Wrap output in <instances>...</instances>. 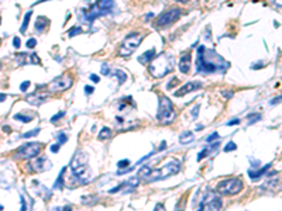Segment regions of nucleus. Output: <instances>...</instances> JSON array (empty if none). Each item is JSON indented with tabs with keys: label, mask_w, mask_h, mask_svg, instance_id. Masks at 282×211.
Instances as JSON below:
<instances>
[{
	"label": "nucleus",
	"mask_w": 282,
	"mask_h": 211,
	"mask_svg": "<svg viewBox=\"0 0 282 211\" xmlns=\"http://www.w3.org/2000/svg\"><path fill=\"white\" fill-rule=\"evenodd\" d=\"M30 85H31V82H30V80H26V82H23L21 85H20V90H21V92H26L28 87H30Z\"/></svg>",
	"instance_id": "nucleus-41"
},
{
	"label": "nucleus",
	"mask_w": 282,
	"mask_h": 211,
	"mask_svg": "<svg viewBox=\"0 0 282 211\" xmlns=\"http://www.w3.org/2000/svg\"><path fill=\"white\" fill-rule=\"evenodd\" d=\"M80 201L83 203L85 206H93V204H96L97 201H99V197L97 196H93V194H90V196H82V198H80Z\"/></svg>",
	"instance_id": "nucleus-23"
},
{
	"label": "nucleus",
	"mask_w": 282,
	"mask_h": 211,
	"mask_svg": "<svg viewBox=\"0 0 282 211\" xmlns=\"http://www.w3.org/2000/svg\"><path fill=\"white\" fill-rule=\"evenodd\" d=\"M190 65H192V55H190V51L182 54L179 59V70L182 73H189L190 70Z\"/></svg>",
	"instance_id": "nucleus-16"
},
{
	"label": "nucleus",
	"mask_w": 282,
	"mask_h": 211,
	"mask_svg": "<svg viewBox=\"0 0 282 211\" xmlns=\"http://www.w3.org/2000/svg\"><path fill=\"white\" fill-rule=\"evenodd\" d=\"M222 94H223V97H224V99H230V97H233V94H234V93L230 92V90H226V92H222Z\"/></svg>",
	"instance_id": "nucleus-48"
},
{
	"label": "nucleus",
	"mask_w": 282,
	"mask_h": 211,
	"mask_svg": "<svg viewBox=\"0 0 282 211\" xmlns=\"http://www.w3.org/2000/svg\"><path fill=\"white\" fill-rule=\"evenodd\" d=\"M185 201H186V198H185V197H182V198H180L179 201H178V204H176V210H175V211H183V207H182V204H183Z\"/></svg>",
	"instance_id": "nucleus-42"
},
{
	"label": "nucleus",
	"mask_w": 282,
	"mask_h": 211,
	"mask_svg": "<svg viewBox=\"0 0 282 211\" xmlns=\"http://www.w3.org/2000/svg\"><path fill=\"white\" fill-rule=\"evenodd\" d=\"M0 24H2V17H0Z\"/></svg>",
	"instance_id": "nucleus-63"
},
{
	"label": "nucleus",
	"mask_w": 282,
	"mask_h": 211,
	"mask_svg": "<svg viewBox=\"0 0 282 211\" xmlns=\"http://www.w3.org/2000/svg\"><path fill=\"white\" fill-rule=\"evenodd\" d=\"M237 124H240V120H238V118L230 120V121H227V123H226V125H237Z\"/></svg>",
	"instance_id": "nucleus-49"
},
{
	"label": "nucleus",
	"mask_w": 282,
	"mask_h": 211,
	"mask_svg": "<svg viewBox=\"0 0 282 211\" xmlns=\"http://www.w3.org/2000/svg\"><path fill=\"white\" fill-rule=\"evenodd\" d=\"M180 170V162L178 159H172V161H168L165 165L159 168V169H153L151 173L145 177V183H151V182H157V180H164L168 179L174 174L179 173Z\"/></svg>",
	"instance_id": "nucleus-5"
},
{
	"label": "nucleus",
	"mask_w": 282,
	"mask_h": 211,
	"mask_svg": "<svg viewBox=\"0 0 282 211\" xmlns=\"http://www.w3.org/2000/svg\"><path fill=\"white\" fill-rule=\"evenodd\" d=\"M222 206H223V203L220 200V197H217L216 194H213L212 197L205 203L202 211H220L222 210Z\"/></svg>",
	"instance_id": "nucleus-14"
},
{
	"label": "nucleus",
	"mask_w": 282,
	"mask_h": 211,
	"mask_svg": "<svg viewBox=\"0 0 282 211\" xmlns=\"http://www.w3.org/2000/svg\"><path fill=\"white\" fill-rule=\"evenodd\" d=\"M90 80H92V82H95V83H99V82H100V78H99L97 75H90Z\"/></svg>",
	"instance_id": "nucleus-52"
},
{
	"label": "nucleus",
	"mask_w": 282,
	"mask_h": 211,
	"mask_svg": "<svg viewBox=\"0 0 282 211\" xmlns=\"http://www.w3.org/2000/svg\"><path fill=\"white\" fill-rule=\"evenodd\" d=\"M59 144H54V145H51V148H50V151L52 152V153H56L58 152V149H59Z\"/></svg>",
	"instance_id": "nucleus-47"
},
{
	"label": "nucleus",
	"mask_w": 282,
	"mask_h": 211,
	"mask_svg": "<svg viewBox=\"0 0 282 211\" xmlns=\"http://www.w3.org/2000/svg\"><path fill=\"white\" fill-rule=\"evenodd\" d=\"M31 16H32V11L30 10V11H27V13L24 14V20H23V24H21V28H20V31L23 32H26L27 31V25H28V23H30V20H31Z\"/></svg>",
	"instance_id": "nucleus-25"
},
{
	"label": "nucleus",
	"mask_w": 282,
	"mask_h": 211,
	"mask_svg": "<svg viewBox=\"0 0 282 211\" xmlns=\"http://www.w3.org/2000/svg\"><path fill=\"white\" fill-rule=\"evenodd\" d=\"M176 85H178V79H176V78H172L171 80H169V83L167 85V89H172V87L176 86Z\"/></svg>",
	"instance_id": "nucleus-45"
},
{
	"label": "nucleus",
	"mask_w": 282,
	"mask_h": 211,
	"mask_svg": "<svg viewBox=\"0 0 282 211\" xmlns=\"http://www.w3.org/2000/svg\"><path fill=\"white\" fill-rule=\"evenodd\" d=\"M62 211H72V207L66 206V207H65V208H62Z\"/></svg>",
	"instance_id": "nucleus-58"
},
{
	"label": "nucleus",
	"mask_w": 282,
	"mask_h": 211,
	"mask_svg": "<svg viewBox=\"0 0 282 211\" xmlns=\"http://www.w3.org/2000/svg\"><path fill=\"white\" fill-rule=\"evenodd\" d=\"M37 134H40V128H34L31 131H28V132H24L21 135V138H32V137H35Z\"/></svg>",
	"instance_id": "nucleus-32"
},
{
	"label": "nucleus",
	"mask_w": 282,
	"mask_h": 211,
	"mask_svg": "<svg viewBox=\"0 0 282 211\" xmlns=\"http://www.w3.org/2000/svg\"><path fill=\"white\" fill-rule=\"evenodd\" d=\"M20 203H21L20 211H27V203H26V198H24L23 196H20Z\"/></svg>",
	"instance_id": "nucleus-43"
},
{
	"label": "nucleus",
	"mask_w": 282,
	"mask_h": 211,
	"mask_svg": "<svg viewBox=\"0 0 282 211\" xmlns=\"http://www.w3.org/2000/svg\"><path fill=\"white\" fill-rule=\"evenodd\" d=\"M13 45H14V48H17V49H19L20 45H21V41H20V38H17V37L14 38V40H13Z\"/></svg>",
	"instance_id": "nucleus-50"
},
{
	"label": "nucleus",
	"mask_w": 282,
	"mask_h": 211,
	"mask_svg": "<svg viewBox=\"0 0 282 211\" xmlns=\"http://www.w3.org/2000/svg\"><path fill=\"white\" fill-rule=\"evenodd\" d=\"M14 120H19L21 123H30V121H32V117L31 115H26V114H21V113H17V114H14Z\"/></svg>",
	"instance_id": "nucleus-28"
},
{
	"label": "nucleus",
	"mask_w": 282,
	"mask_h": 211,
	"mask_svg": "<svg viewBox=\"0 0 282 211\" xmlns=\"http://www.w3.org/2000/svg\"><path fill=\"white\" fill-rule=\"evenodd\" d=\"M44 148V145L40 142H28L24 144L23 147H20L17 149V153H16V158L19 159H32L35 156L40 155L41 149Z\"/></svg>",
	"instance_id": "nucleus-10"
},
{
	"label": "nucleus",
	"mask_w": 282,
	"mask_h": 211,
	"mask_svg": "<svg viewBox=\"0 0 282 211\" xmlns=\"http://www.w3.org/2000/svg\"><path fill=\"white\" fill-rule=\"evenodd\" d=\"M214 139H220V137H219V132H216V131L210 134V135H209V137L206 138L205 141H206V142H209V144H212L213 141H214Z\"/></svg>",
	"instance_id": "nucleus-35"
},
{
	"label": "nucleus",
	"mask_w": 282,
	"mask_h": 211,
	"mask_svg": "<svg viewBox=\"0 0 282 211\" xmlns=\"http://www.w3.org/2000/svg\"><path fill=\"white\" fill-rule=\"evenodd\" d=\"M5 100H6V94L0 93V101H5Z\"/></svg>",
	"instance_id": "nucleus-57"
},
{
	"label": "nucleus",
	"mask_w": 282,
	"mask_h": 211,
	"mask_svg": "<svg viewBox=\"0 0 282 211\" xmlns=\"http://www.w3.org/2000/svg\"><path fill=\"white\" fill-rule=\"evenodd\" d=\"M114 76L117 78V80H119V85H121V83H124L126 80H127V75H126L123 70H120V69L114 70Z\"/></svg>",
	"instance_id": "nucleus-27"
},
{
	"label": "nucleus",
	"mask_w": 282,
	"mask_h": 211,
	"mask_svg": "<svg viewBox=\"0 0 282 211\" xmlns=\"http://www.w3.org/2000/svg\"><path fill=\"white\" fill-rule=\"evenodd\" d=\"M3 131H5V132H7V134L11 132V129H10L9 125H3Z\"/></svg>",
	"instance_id": "nucleus-55"
},
{
	"label": "nucleus",
	"mask_w": 282,
	"mask_h": 211,
	"mask_svg": "<svg viewBox=\"0 0 282 211\" xmlns=\"http://www.w3.org/2000/svg\"><path fill=\"white\" fill-rule=\"evenodd\" d=\"M16 61L19 65H26V64H34V65H40L41 64V59L38 58L37 54H17L16 55Z\"/></svg>",
	"instance_id": "nucleus-13"
},
{
	"label": "nucleus",
	"mask_w": 282,
	"mask_h": 211,
	"mask_svg": "<svg viewBox=\"0 0 282 211\" xmlns=\"http://www.w3.org/2000/svg\"><path fill=\"white\" fill-rule=\"evenodd\" d=\"M210 152H212V151H210V148H205V149H202V151L198 153V162H200L203 158L209 156V155H210Z\"/></svg>",
	"instance_id": "nucleus-30"
},
{
	"label": "nucleus",
	"mask_w": 282,
	"mask_h": 211,
	"mask_svg": "<svg viewBox=\"0 0 282 211\" xmlns=\"http://www.w3.org/2000/svg\"><path fill=\"white\" fill-rule=\"evenodd\" d=\"M65 172H66V168H62L59 172V174H58V177H56V180L54 182V186H52V189L54 190H62L64 189V176H65Z\"/></svg>",
	"instance_id": "nucleus-21"
},
{
	"label": "nucleus",
	"mask_w": 282,
	"mask_h": 211,
	"mask_svg": "<svg viewBox=\"0 0 282 211\" xmlns=\"http://www.w3.org/2000/svg\"><path fill=\"white\" fill-rule=\"evenodd\" d=\"M193 132L192 131H183V132L179 135V142L182 144V145H186V144H190L193 142Z\"/></svg>",
	"instance_id": "nucleus-22"
},
{
	"label": "nucleus",
	"mask_w": 282,
	"mask_h": 211,
	"mask_svg": "<svg viewBox=\"0 0 282 211\" xmlns=\"http://www.w3.org/2000/svg\"><path fill=\"white\" fill-rule=\"evenodd\" d=\"M176 118V111L174 108V104L169 97L161 96L159 97V106L157 111V120L164 125H168L174 123Z\"/></svg>",
	"instance_id": "nucleus-6"
},
{
	"label": "nucleus",
	"mask_w": 282,
	"mask_h": 211,
	"mask_svg": "<svg viewBox=\"0 0 282 211\" xmlns=\"http://www.w3.org/2000/svg\"><path fill=\"white\" fill-rule=\"evenodd\" d=\"M172 70H174V62H172V56L169 54L162 52L151 61L150 72L154 78H164L165 75L171 73Z\"/></svg>",
	"instance_id": "nucleus-4"
},
{
	"label": "nucleus",
	"mask_w": 282,
	"mask_h": 211,
	"mask_svg": "<svg viewBox=\"0 0 282 211\" xmlns=\"http://www.w3.org/2000/svg\"><path fill=\"white\" fill-rule=\"evenodd\" d=\"M279 101H281V96H278V97H275V99H272V100L269 101V104L274 106V104H277V103H279Z\"/></svg>",
	"instance_id": "nucleus-53"
},
{
	"label": "nucleus",
	"mask_w": 282,
	"mask_h": 211,
	"mask_svg": "<svg viewBox=\"0 0 282 211\" xmlns=\"http://www.w3.org/2000/svg\"><path fill=\"white\" fill-rule=\"evenodd\" d=\"M113 10H114L113 0H96L89 9H80V20L88 24H92L93 20L113 13Z\"/></svg>",
	"instance_id": "nucleus-2"
},
{
	"label": "nucleus",
	"mask_w": 282,
	"mask_h": 211,
	"mask_svg": "<svg viewBox=\"0 0 282 211\" xmlns=\"http://www.w3.org/2000/svg\"><path fill=\"white\" fill-rule=\"evenodd\" d=\"M102 75H105V76L110 75V69H109L107 64H102Z\"/></svg>",
	"instance_id": "nucleus-44"
},
{
	"label": "nucleus",
	"mask_w": 282,
	"mask_h": 211,
	"mask_svg": "<svg viewBox=\"0 0 282 211\" xmlns=\"http://www.w3.org/2000/svg\"><path fill=\"white\" fill-rule=\"evenodd\" d=\"M154 58H155V48H151V49L145 51L144 54H141V55L138 56V62L145 65V64H150Z\"/></svg>",
	"instance_id": "nucleus-18"
},
{
	"label": "nucleus",
	"mask_w": 282,
	"mask_h": 211,
	"mask_svg": "<svg viewBox=\"0 0 282 211\" xmlns=\"http://www.w3.org/2000/svg\"><path fill=\"white\" fill-rule=\"evenodd\" d=\"M56 139H58V144H65L66 141H68V137H66V134L64 132H58V135H56Z\"/></svg>",
	"instance_id": "nucleus-36"
},
{
	"label": "nucleus",
	"mask_w": 282,
	"mask_h": 211,
	"mask_svg": "<svg viewBox=\"0 0 282 211\" xmlns=\"http://www.w3.org/2000/svg\"><path fill=\"white\" fill-rule=\"evenodd\" d=\"M110 137H111V128H109V127H103L100 129L99 135H97V138L100 141H105V139H107V138H110Z\"/></svg>",
	"instance_id": "nucleus-24"
},
{
	"label": "nucleus",
	"mask_w": 282,
	"mask_h": 211,
	"mask_svg": "<svg viewBox=\"0 0 282 211\" xmlns=\"http://www.w3.org/2000/svg\"><path fill=\"white\" fill-rule=\"evenodd\" d=\"M82 32H83V30H82L80 27H72L69 31H68V37L72 38V37H75V35H79V34H82Z\"/></svg>",
	"instance_id": "nucleus-29"
},
{
	"label": "nucleus",
	"mask_w": 282,
	"mask_h": 211,
	"mask_svg": "<svg viewBox=\"0 0 282 211\" xmlns=\"http://www.w3.org/2000/svg\"><path fill=\"white\" fill-rule=\"evenodd\" d=\"M272 166V163H268V165H265V166H262V168H259L258 170H248V176H250V179L251 180H257L258 177H261V176H264V174L268 172V169Z\"/></svg>",
	"instance_id": "nucleus-19"
},
{
	"label": "nucleus",
	"mask_w": 282,
	"mask_h": 211,
	"mask_svg": "<svg viewBox=\"0 0 282 211\" xmlns=\"http://www.w3.org/2000/svg\"><path fill=\"white\" fill-rule=\"evenodd\" d=\"M262 66H264L262 62H261V64H257V65L253 64V65H251V69H259V68H262Z\"/></svg>",
	"instance_id": "nucleus-54"
},
{
	"label": "nucleus",
	"mask_w": 282,
	"mask_h": 211,
	"mask_svg": "<svg viewBox=\"0 0 282 211\" xmlns=\"http://www.w3.org/2000/svg\"><path fill=\"white\" fill-rule=\"evenodd\" d=\"M247 118L250 120L248 124L251 125V124H254V123H257V121L261 120V114H258V113H257V114H250V115H247Z\"/></svg>",
	"instance_id": "nucleus-33"
},
{
	"label": "nucleus",
	"mask_w": 282,
	"mask_h": 211,
	"mask_svg": "<svg viewBox=\"0 0 282 211\" xmlns=\"http://www.w3.org/2000/svg\"><path fill=\"white\" fill-rule=\"evenodd\" d=\"M26 45H27L28 49H32V48H35V45H37V40H35V38H30Z\"/></svg>",
	"instance_id": "nucleus-38"
},
{
	"label": "nucleus",
	"mask_w": 282,
	"mask_h": 211,
	"mask_svg": "<svg viewBox=\"0 0 282 211\" xmlns=\"http://www.w3.org/2000/svg\"><path fill=\"white\" fill-rule=\"evenodd\" d=\"M195 129H196V131H200V129H203V125H200V124L196 125V128H195Z\"/></svg>",
	"instance_id": "nucleus-59"
},
{
	"label": "nucleus",
	"mask_w": 282,
	"mask_h": 211,
	"mask_svg": "<svg viewBox=\"0 0 282 211\" xmlns=\"http://www.w3.org/2000/svg\"><path fill=\"white\" fill-rule=\"evenodd\" d=\"M48 97H50L48 93H40V94H38V93H32V94L26 97V100L32 106H41L48 100Z\"/></svg>",
	"instance_id": "nucleus-17"
},
{
	"label": "nucleus",
	"mask_w": 282,
	"mask_h": 211,
	"mask_svg": "<svg viewBox=\"0 0 282 211\" xmlns=\"http://www.w3.org/2000/svg\"><path fill=\"white\" fill-rule=\"evenodd\" d=\"M64 115H65L64 111H59V113H56V114L54 115V117H51V120H50V121H51L52 124H55V123H58V121H59V120L62 118Z\"/></svg>",
	"instance_id": "nucleus-34"
},
{
	"label": "nucleus",
	"mask_w": 282,
	"mask_h": 211,
	"mask_svg": "<svg viewBox=\"0 0 282 211\" xmlns=\"http://www.w3.org/2000/svg\"><path fill=\"white\" fill-rule=\"evenodd\" d=\"M199 110H200V107H199V104H198V106H195V107H193V110H192V113H190V115H192V120H196V117L199 115Z\"/></svg>",
	"instance_id": "nucleus-40"
},
{
	"label": "nucleus",
	"mask_w": 282,
	"mask_h": 211,
	"mask_svg": "<svg viewBox=\"0 0 282 211\" xmlns=\"http://www.w3.org/2000/svg\"><path fill=\"white\" fill-rule=\"evenodd\" d=\"M154 211H167V210H165V206L162 203H157L155 207H154Z\"/></svg>",
	"instance_id": "nucleus-46"
},
{
	"label": "nucleus",
	"mask_w": 282,
	"mask_h": 211,
	"mask_svg": "<svg viewBox=\"0 0 282 211\" xmlns=\"http://www.w3.org/2000/svg\"><path fill=\"white\" fill-rule=\"evenodd\" d=\"M93 90H95V89H93L92 86H85V94H88L89 96V94H92L93 93Z\"/></svg>",
	"instance_id": "nucleus-51"
},
{
	"label": "nucleus",
	"mask_w": 282,
	"mask_h": 211,
	"mask_svg": "<svg viewBox=\"0 0 282 211\" xmlns=\"http://www.w3.org/2000/svg\"><path fill=\"white\" fill-rule=\"evenodd\" d=\"M51 168H52V163L47 159L45 156H40V158L35 156V159L31 162L30 170H31V172H35V173H42V172L50 170Z\"/></svg>",
	"instance_id": "nucleus-12"
},
{
	"label": "nucleus",
	"mask_w": 282,
	"mask_h": 211,
	"mask_svg": "<svg viewBox=\"0 0 282 211\" xmlns=\"http://www.w3.org/2000/svg\"><path fill=\"white\" fill-rule=\"evenodd\" d=\"M151 170H153V169H151V166L145 165V166H143V168L138 170V174H137V176L140 177V180H145V177L151 173Z\"/></svg>",
	"instance_id": "nucleus-26"
},
{
	"label": "nucleus",
	"mask_w": 282,
	"mask_h": 211,
	"mask_svg": "<svg viewBox=\"0 0 282 211\" xmlns=\"http://www.w3.org/2000/svg\"><path fill=\"white\" fill-rule=\"evenodd\" d=\"M180 16H182V10L180 9H178V7L176 9H169L167 11H164L161 16H158L155 25H157V28H168L175 21H178L180 19Z\"/></svg>",
	"instance_id": "nucleus-9"
},
{
	"label": "nucleus",
	"mask_w": 282,
	"mask_h": 211,
	"mask_svg": "<svg viewBox=\"0 0 282 211\" xmlns=\"http://www.w3.org/2000/svg\"><path fill=\"white\" fill-rule=\"evenodd\" d=\"M48 25H50V19H47L45 16H38L37 21H35V31L42 32Z\"/></svg>",
	"instance_id": "nucleus-20"
},
{
	"label": "nucleus",
	"mask_w": 282,
	"mask_h": 211,
	"mask_svg": "<svg viewBox=\"0 0 282 211\" xmlns=\"http://www.w3.org/2000/svg\"><path fill=\"white\" fill-rule=\"evenodd\" d=\"M117 166H119L120 170H124V169H127V168H130V161L129 159H121V161L117 162Z\"/></svg>",
	"instance_id": "nucleus-31"
},
{
	"label": "nucleus",
	"mask_w": 282,
	"mask_h": 211,
	"mask_svg": "<svg viewBox=\"0 0 282 211\" xmlns=\"http://www.w3.org/2000/svg\"><path fill=\"white\" fill-rule=\"evenodd\" d=\"M74 83V79L71 75H61L58 78H55L50 85H48V90L51 93H59L68 90Z\"/></svg>",
	"instance_id": "nucleus-11"
},
{
	"label": "nucleus",
	"mask_w": 282,
	"mask_h": 211,
	"mask_svg": "<svg viewBox=\"0 0 282 211\" xmlns=\"http://www.w3.org/2000/svg\"><path fill=\"white\" fill-rule=\"evenodd\" d=\"M124 187H126V182H123V183H120L119 186H116L114 189H110V192H109V193H111V194H114V193L120 192L121 189H124Z\"/></svg>",
	"instance_id": "nucleus-39"
},
{
	"label": "nucleus",
	"mask_w": 282,
	"mask_h": 211,
	"mask_svg": "<svg viewBox=\"0 0 282 211\" xmlns=\"http://www.w3.org/2000/svg\"><path fill=\"white\" fill-rule=\"evenodd\" d=\"M200 87H202V82H188L186 85L180 86L179 89L176 90L175 96L176 97H182V96H185V94H188V93L196 90V89H200Z\"/></svg>",
	"instance_id": "nucleus-15"
},
{
	"label": "nucleus",
	"mask_w": 282,
	"mask_h": 211,
	"mask_svg": "<svg viewBox=\"0 0 282 211\" xmlns=\"http://www.w3.org/2000/svg\"><path fill=\"white\" fill-rule=\"evenodd\" d=\"M0 44H2V40H0Z\"/></svg>",
	"instance_id": "nucleus-64"
},
{
	"label": "nucleus",
	"mask_w": 282,
	"mask_h": 211,
	"mask_svg": "<svg viewBox=\"0 0 282 211\" xmlns=\"http://www.w3.org/2000/svg\"><path fill=\"white\" fill-rule=\"evenodd\" d=\"M236 149H237V145L233 142V141H230V142L224 147V152H231V151H236Z\"/></svg>",
	"instance_id": "nucleus-37"
},
{
	"label": "nucleus",
	"mask_w": 282,
	"mask_h": 211,
	"mask_svg": "<svg viewBox=\"0 0 282 211\" xmlns=\"http://www.w3.org/2000/svg\"><path fill=\"white\" fill-rule=\"evenodd\" d=\"M154 17V13H148L147 16H145V20H151Z\"/></svg>",
	"instance_id": "nucleus-56"
},
{
	"label": "nucleus",
	"mask_w": 282,
	"mask_h": 211,
	"mask_svg": "<svg viewBox=\"0 0 282 211\" xmlns=\"http://www.w3.org/2000/svg\"><path fill=\"white\" fill-rule=\"evenodd\" d=\"M42 1H48V0H40L38 3H42ZM38 3H35V4H38Z\"/></svg>",
	"instance_id": "nucleus-61"
},
{
	"label": "nucleus",
	"mask_w": 282,
	"mask_h": 211,
	"mask_svg": "<svg viewBox=\"0 0 282 211\" xmlns=\"http://www.w3.org/2000/svg\"><path fill=\"white\" fill-rule=\"evenodd\" d=\"M175 1H179V3H188L189 0H175Z\"/></svg>",
	"instance_id": "nucleus-60"
},
{
	"label": "nucleus",
	"mask_w": 282,
	"mask_h": 211,
	"mask_svg": "<svg viewBox=\"0 0 282 211\" xmlns=\"http://www.w3.org/2000/svg\"><path fill=\"white\" fill-rule=\"evenodd\" d=\"M244 183L238 177H231V179L220 180L216 186V192L222 196H236L243 190Z\"/></svg>",
	"instance_id": "nucleus-7"
},
{
	"label": "nucleus",
	"mask_w": 282,
	"mask_h": 211,
	"mask_svg": "<svg viewBox=\"0 0 282 211\" xmlns=\"http://www.w3.org/2000/svg\"><path fill=\"white\" fill-rule=\"evenodd\" d=\"M2 210H3V206H2V204H0V211H2Z\"/></svg>",
	"instance_id": "nucleus-62"
},
{
	"label": "nucleus",
	"mask_w": 282,
	"mask_h": 211,
	"mask_svg": "<svg viewBox=\"0 0 282 211\" xmlns=\"http://www.w3.org/2000/svg\"><path fill=\"white\" fill-rule=\"evenodd\" d=\"M143 41V35L140 32H131L124 38V41L121 42L120 49H119V55L120 56H129L134 52L138 45Z\"/></svg>",
	"instance_id": "nucleus-8"
},
{
	"label": "nucleus",
	"mask_w": 282,
	"mask_h": 211,
	"mask_svg": "<svg viewBox=\"0 0 282 211\" xmlns=\"http://www.w3.org/2000/svg\"><path fill=\"white\" fill-rule=\"evenodd\" d=\"M229 68L230 64L214 49H208L203 45L198 48V61H196L198 73H226Z\"/></svg>",
	"instance_id": "nucleus-1"
},
{
	"label": "nucleus",
	"mask_w": 282,
	"mask_h": 211,
	"mask_svg": "<svg viewBox=\"0 0 282 211\" xmlns=\"http://www.w3.org/2000/svg\"><path fill=\"white\" fill-rule=\"evenodd\" d=\"M69 168L72 169V174L75 176V179L79 183L86 184L89 183V180L92 177V172L88 163V155L82 151H78L72 158V161L69 163Z\"/></svg>",
	"instance_id": "nucleus-3"
}]
</instances>
